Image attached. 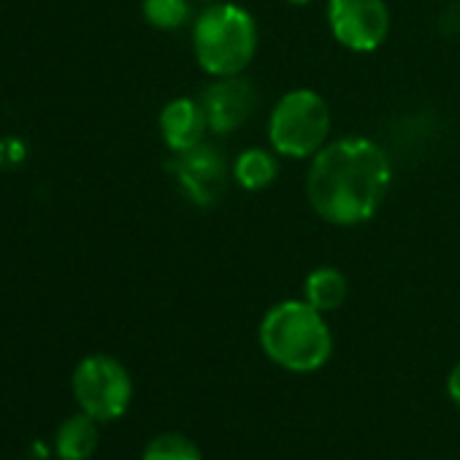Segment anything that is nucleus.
I'll list each match as a JSON object with an SVG mask.
<instances>
[{
    "label": "nucleus",
    "instance_id": "obj_4",
    "mask_svg": "<svg viewBox=\"0 0 460 460\" xmlns=\"http://www.w3.org/2000/svg\"><path fill=\"white\" fill-rule=\"evenodd\" d=\"M331 136V106L309 87L285 93L269 117L271 149L290 160H312Z\"/></svg>",
    "mask_w": 460,
    "mask_h": 460
},
{
    "label": "nucleus",
    "instance_id": "obj_3",
    "mask_svg": "<svg viewBox=\"0 0 460 460\" xmlns=\"http://www.w3.org/2000/svg\"><path fill=\"white\" fill-rule=\"evenodd\" d=\"M261 31L255 17L230 0H214L192 20V52L198 66L219 79L239 76L255 60Z\"/></svg>",
    "mask_w": 460,
    "mask_h": 460
},
{
    "label": "nucleus",
    "instance_id": "obj_8",
    "mask_svg": "<svg viewBox=\"0 0 460 460\" xmlns=\"http://www.w3.org/2000/svg\"><path fill=\"white\" fill-rule=\"evenodd\" d=\"M200 106L208 122V130L217 136H227L242 128L258 109V90L255 84L239 76H219L200 93Z\"/></svg>",
    "mask_w": 460,
    "mask_h": 460
},
{
    "label": "nucleus",
    "instance_id": "obj_17",
    "mask_svg": "<svg viewBox=\"0 0 460 460\" xmlns=\"http://www.w3.org/2000/svg\"><path fill=\"white\" fill-rule=\"evenodd\" d=\"M192 4H203V6H208V4H214V0H192Z\"/></svg>",
    "mask_w": 460,
    "mask_h": 460
},
{
    "label": "nucleus",
    "instance_id": "obj_5",
    "mask_svg": "<svg viewBox=\"0 0 460 460\" xmlns=\"http://www.w3.org/2000/svg\"><path fill=\"white\" fill-rule=\"evenodd\" d=\"M79 409L98 422L122 417L133 398V379L128 368L111 355H87L71 379Z\"/></svg>",
    "mask_w": 460,
    "mask_h": 460
},
{
    "label": "nucleus",
    "instance_id": "obj_6",
    "mask_svg": "<svg viewBox=\"0 0 460 460\" xmlns=\"http://www.w3.org/2000/svg\"><path fill=\"white\" fill-rule=\"evenodd\" d=\"M328 28L344 49L368 55L390 36V9L385 0H328Z\"/></svg>",
    "mask_w": 460,
    "mask_h": 460
},
{
    "label": "nucleus",
    "instance_id": "obj_7",
    "mask_svg": "<svg viewBox=\"0 0 460 460\" xmlns=\"http://www.w3.org/2000/svg\"><path fill=\"white\" fill-rule=\"evenodd\" d=\"M173 176L190 203L208 208V206H217L225 195L227 163L217 146L200 141L198 146H192L187 152H176Z\"/></svg>",
    "mask_w": 460,
    "mask_h": 460
},
{
    "label": "nucleus",
    "instance_id": "obj_16",
    "mask_svg": "<svg viewBox=\"0 0 460 460\" xmlns=\"http://www.w3.org/2000/svg\"><path fill=\"white\" fill-rule=\"evenodd\" d=\"M288 4H293V6H306V4H312V0H288Z\"/></svg>",
    "mask_w": 460,
    "mask_h": 460
},
{
    "label": "nucleus",
    "instance_id": "obj_14",
    "mask_svg": "<svg viewBox=\"0 0 460 460\" xmlns=\"http://www.w3.org/2000/svg\"><path fill=\"white\" fill-rule=\"evenodd\" d=\"M141 460H203L198 444L184 433H160L146 447Z\"/></svg>",
    "mask_w": 460,
    "mask_h": 460
},
{
    "label": "nucleus",
    "instance_id": "obj_10",
    "mask_svg": "<svg viewBox=\"0 0 460 460\" xmlns=\"http://www.w3.org/2000/svg\"><path fill=\"white\" fill-rule=\"evenodd\" d=\"M98 438H101L98 420L79 411L58 428L55 449L60 455V460H87L98 449Z\"/></svg>",
    "mask_w": 460,
    "mask_h": 460
},
{
    "label": "nucleus",
    "instance_id": "obj_9",
    "mask_svg": "<svg viewBox=\"0 0 460 460\" xmlns=\"http://www.w3.org/2000/svg\"><path fill=\"white\" fill-rule=\"evenodd\" d=\"M157 125H160L165 146L173 155L198 146L203 141V136L208 133V122H206V114H203V106L198 98L168 101L160 111Z\"/></svg>",
    "mask_w": 460,
    "mask_h": 460
},
{
    "label": "nucleus",
    "instance_id": "obj_12",
    "mask_svg": "<svg viewBox=\"0 0 460 460\" xmlns=\"http://www.w3.org/2000/svg\"><path fill=\"white\" fill-rule=\"evenodd\" d=\"M234 176L244 190L258 192L266 190L277 181L279 176V160L274 149H263V146H250L244 149L236 160H234Z\"/></svg>",
    "mask_w": 460,
    "mask_h": 460
},
{
    "label": "nucleus",
    "instance_id": "obj_1",
    "mask_svg": "<svg viewBox=\"0 0 460 460\" xmlns=\"http://www.w3.org/2000/svg\"><path fill=\"white\" fill-rule=\"evenodd\" d=\"M393 181L390 155L366 136L328 141L309 165L306 198L314 214L339 227L368 222Z\"/></svg>",
    "mask_w": 460,
    "mask_h": 460
},
{
    "label": "nucleus",
    "instance_id": "obj_15",
    "mask_svg": "<svg viewBox=\"0 0 460 460\" xmlns=\"http://www.w3.org/2000/svg\"><path fill=\"white\" fill-rule=\"evenodd\" d=\"M447 395H449V401L460 409V363L452 366V371H449V376H447Z\"/></svg>",
    "mask_w": 460,
    "mask_h": 460
},
{
    "label": "nucleus",
    "instance_id": "obj_13",
    "mask_svg": "<svg viewBox=\"0 0 460 460\" xmlns=\"http://www.w3.org/2000/svg\"><path fill=\"white\" fill-rule=\"evenodd\" d=\"M141 12L155 31H179L192 20V0H144Z\"/></svg>",
    "mask_w": 460,
    "mask_h": 460
},
{
    "label": "nucleus",
    "instance_id": "obj_2",
    "mask_svg": "<svg viewBox=\"0 0 460 460\" xmlns=\"http://www.w3.org/2000/svg\"><path fill=\"white\" fill-rule=\"evenodd\" d=\"M258 339L266 358L293 374L320 371L333 355V333L325 314L304 298L274 304L261 320Z\"/></svg>",
    "mask_w": 460,
    "mask_h": 460
},
{
    "label": "nucleus",
    "instance_id": "obj_11",
    "mask_svg": "<svg viewBox=\"0 0 460 460\" xmlns=\"http://www.w3.org/2000/svg\"><path fill=\"white\" fill-rule=\"evenodd\" d=\"M349 296V279L344 271L333 266H320L306 274L304 279V301H309L317 312L328 314L336 312Z\"/></svg>",
    "mask_w": 460,
    "mask_h": 460
}]
</instances>
